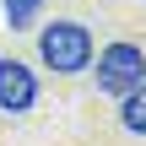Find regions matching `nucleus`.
I'll return each instance as SVG.
<instances>
[{
    "label": "nucleus",
    "mask_w": 146,
    "mask_h": 146,
    "mask_svg": "<svg viewBox=\"0 0 146 146\" xmlns=\"http://www.w3.org/2000/svg\"><path fill=\"white\" fill-rule=\"evenodd\" d=\"M141 81H146V54H141V43H108V49L98 54V92L125 98V92L141 87Z\"/></svg>",
    "instance_id": "nucleus-2"
},
{
    "label": "nucleus",
    "mask_w": 146,
    "mask_h": 146,
    "mask_svg": "<svg viewBox=\"0 0 146 146\" xmlns=\"http://www.w3.org/2000/svg\"><path fill=\"white\" fill-rule=\"evenodd\" d=\"M38 60L54 70V76H76L92 65V33L81 22H49L38 33Z\"/></svg>",
    "instance_id": "nucleus-1"
},
{
    "label": "nucleus",
    "mask_w": 146,
    "mask_h": 146,
    "mask_svg": "<svg viewBox=\"0 0 146 146\" xmlns=\"http://www.w3.org/2000/svg\"><path fill=\"white\" fill-rule=\"evenodd\" d=\"M38 11H43V0H5V22L11 27H33Z\"/></svg>",
    "instance_id": "nucleus-5"
},
{
    "label": "nucleus",
    "mask_w": 146,
    "mask_h": 146,
    "mask_svg": "<svg viewBox=\"0 0 146 146\" xmlns=\"http://www.w3.org/2000/svg\"><path fill=\"white\" fill-rule=\"evenodd\" d=\"M119 119H125L130 135H146V81H141V87H130V92L119 98Z\"/></svg>",
    "instance_id": "nucleus-4"
},
{
    "label": "nucleus",
    "mask_w": 146,
    "mask_h": 146,
    "mask_svg": "<svg viewBox=\"0 0 146 146\" xmlns=\"http://www.w3.org/2000/svg\"><path fill=\"white\" fill-rule=\"evenodd\" d=\"M38 103V76L22 60H0V108L5 114H27Z\"/></svg>",
    "instance_id": "nucleus-3"
}]
</instances>
